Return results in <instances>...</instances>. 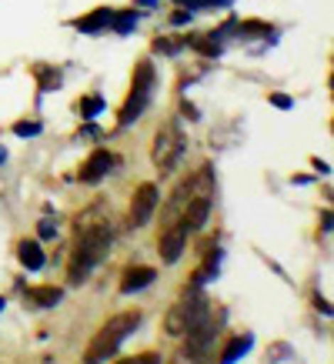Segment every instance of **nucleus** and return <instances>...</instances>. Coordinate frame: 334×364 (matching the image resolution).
Wrapping results in <instances>:
<instances>
[{
	"instance_id": "30",
	"label": "nucleus",
	"mask_w": 334,
	"mask_h": 364,
	"mask_svg": "<svg viewBox=\"0 0 334 364\" xmlns=\"http://www.w3.org/2000/svg\"><path fill=\"white\" fill-rule=\"evenodd\" d=\"M80 137H100V131H97V127H94V124H87V127L80 131Z\"/></svg>"
},
{
	"instance_id": "18",
	"label": "nucleus",
	"mask_w": 334,
	"mask_h": 364,
	"mask_svg": "<svg viewBox=\"0 0 334 364\" xmlns=\"http://www.w3.org/2000/svg\"><path fill=\"white\" fill-rule=\"evenodd\" d=\"M184 37H178V41H174V37H157L154 41V54H167V57H174L178 54V50H184Z\"/></svg>"
},
{
	"instance_id": "11",
	"label": "nucleus",
	"mask_w": 334,
	"mask_h": 364,
	"mask_svg": "<svg viewBox=\"0 0 334 364\" xmlns=\"http://www.w3.org/2000/svg\"><path fill=\"white\" fill-rule=\"evenodd\" d=\"M147 104H151V90H131L127 100H124V107H121V127L137 121V117L147 111Z\"/></svg>"
},
{
	"instance_id": "22",
	"label": "nucleus",
	"mask_w": 334,
	"mask_h": 364,
	"mask_svg": "<svg viewBox=\"0 0 334 364\" xmlns=\"http://www.w3.org/2000/svg\"><path fill=\"white\" fill-rule=\"evenodd\" d=\"M271 31V23L264 21H244V23H237V33H244V37H251V33H267Z\"/></svg>"
},
{
	"instance_id": "19",
	"label": "nucleus",
	"mask_w": 334,
	"mask_h": 364,
	"mask_svg": "<svg viewBox=\"0 0 334 364\" xmlns=\"http://www.w3.org/2000/svg\"><path fill=\"white\" fill-rule=\"evenodd\" d=\"M37 80H41V90H57L60 87V70H54V67H37Z\"/></svg>"
},
{
	"instance_id": "24",
	"label": "nucleus",
	"mask_w": 334,
	"mask_h": 364,
	"mask_svg": "<svg viewBox=\"0 0 334 364\" xmlns=\"http://www.w3.org/2000/svg\"><path fill=\"white\" fill-rule=\"evenodd\" d=\"M37 234H41L44 241H50V237H57V224L50 221V218H44V221H41V228H37Z\"/></svg>"
},
{
	"instance_id": "31",
	"label": "nucleus",
	"mask_w": 334,
	"mask_h": 364,
	"mask_svg": "<svg viewBox=\"0 0 334 364\" xmlns=\"http://www.w3.org/2000/svg\"><path fill=\"white\" fill-rule=\"evenodd\" d=\"M157 0H137V7H154Z\"/></svg>"
},
{
	"instance_id": "21",
	"label": "nucleus",
	"mask_w": 334,
	"mask_h": 364,
	"mask_svg": "<svg viewBox=\"0 0 334 364\" xmlns=\"http://www.w3.org/2000/svg\"><path fill=\"white\" fill-rule=\"evenodd\" d=\"M14 134L17 137H37L41 134V121H17L14 124Z\"/></svg>"
},
{
	"instance_id": "32",
	"label": "nucleus",
	"mask_w": 334,
	"mask_h": 364,
	"mask_svg": "<svg viewBox=\"0 0 334 364\" xmlns=\"http://www.w3.org/2000/svg\"><path fill=\"white\" fill-rule=\"evenodd\" d=\"M4 161H7V151H4V147H0V164H4Z\"/></svg>"
},
{
	"instance_id": "33",
	"label": "nucleus",
	"mask_w": 334,
	"mask_h": 364,
	"mask_svg": "<svg viewBox=\"0 0 334 364\" xmlns=\"http://www.w3.org/2000/svg\"><path fill=\"white\" fill-rule=\"evenodd\" d=\"M4 304H7V301H4V298H0V311H4Z\"/></svg>"
},
{
	"instance_id": "14",
	"label": "nucleus",
	"mask_w": 334,
	"mask_h": 364,
	"mask_svg": "<svg viewBox=\"0 0 334 364\" xmlns=\"http://www.w3.org/2000/svg\"><path fill=\"white\" fill-rule=\"evenodd\" d=\"M251 344H254V338H251V334H234L231 341L224 344V351H221V364H234L237 358H244V354L251 351Z\"/></svg>"
},
{
	"instance_id": "4",
	"label": "nucleus",
	"mask_w": 334,
	"mask_h": 364,
	"mask_svg": "<svg viewBox=\"0 0 334 364\" xmlns=\"http://www.w3.org/2000/svg\"><path fill=\"white\" fill-rule=\"evenodd\" d=\"M188 151V141H184V134H181L178 121H167L154 137V147H151V161L161 174H171L174 167L181 164V157Z\"/></svg>"
},
{
	"instance_id": "10",
	"label": "nucleus",
	"mask_w": 334,
	"mask_h": 364,
	"mask_svg": "<svg viewBox=\"0 0 334 364\" xmlns=\"http://www.w3.org/2000/svg\"><path fill=\"white\" fill-rule=\"evenodd\" d=\"M23 298H27V304H33V308H57V304L64 301V291L54 284H37V287H27Z\"/></svg>"
},
{
	"instance_id": "8",
	"label": "nucleus",
	"mask_w": 334,
	"mask_h": 364,
	"mask_svg": "<svg viewBox=\"0 0 334 364\" xmlns=\"http://www.w3.org/2000/svg\"><path fill=\"white\" fill-rule=\"evenodd\" d=\"M111 167H114V154L111 151H104V147H97L94 154L80 164V184H97V181H104V177L111 174Z\"/></svg>"
},
{
	"instance_id": "12",
	"label": "nucleus",
	"mask_w": 334,
	"mask_h": 364,
	"mask_svg": "<svg viewBox=\"0 0 334 364\" xmlns=\"http://www.w3.org/2000/svg\"><path fill=\"white\" fill-rule=\"evenodd\" d=\"M111 7H97V11H90L84 14V17H77L74 21V27H77L80 33H100V31H107L111 27Z\"/></svg>"
},
{
	"instance_id": "28",
	"label": "nucleus",
	"mask_w": 334,
	"mask_h": 364,
	"mask_svg": "<svg viewBox=\"0 0 334 364\" xmlns=\"http://www.w3.org/2000/svg\"><path fill=\"white\" fill-rule=\"evenodd\" d=\"M190 21V11H178V14H171V23L174 27H181V23H188Z\"/></svg>"
},
{
	"instance_id": "17",
	"label": "nucleus",
	"mask_w": 334,
	"mask_h": 364,
	"mask_svg": "<svg viewBox=\"0 0 334 364\" xmlns=\"http://www.w3.org/2000/svg\"><path fill=\"white\" fill-rule=\"evenodd\" d=\"M137 27V11H121V14H111V31L117 33H127Z\"/></svg>"
},
{
	"instance_id": "2",
	"label": "nucleus",
	"mask_w": 334,
	"mask_h": 364,
	"mask_svg": "<svg viewBox=\"0 0 334 364\" xmlns=\"http://www.w3.org/2000/svg\"><path fill=\"white\" fill-rule=\"evenodd\" d=\"M137 324H141V311H121V314H114V318L90 338L87 351H84V364H104L107 358H114L117 348L131 338Z\"/></svg>"
},
{
	"instance_id": "20",
	"label": "nucleus",
	"mask_w": 334,
	"mask_h": 364,
	"mask_svg": "<svg viewBox=\"0 0 334 364\" xmlns=\"http://www.w3.org/2000/svg\"><path fill=\"white\" fill-rule=\"evenodd\" d=\"M77 111H80V117H87V121H90V117H97V114L104 111V100H100L97 94H90V97H80V100H77Z\"/></svg>"
},
{
	"instance_id": "23",
	"label": "nucleus",
	"mask_w": 334,
	"mask_h": 364,
	"mask_svg": "<svg viewBox=\"0 0 334 364\" xmlns=\"http://www.w3.org/2000/svg\"><path fill=\"white\" fill-rule=\"evenodd\" d=\"M114 364H161V354L144 351V354H134V358H124V361H114Z\"/></svg>"
},
{
	"instance_id": "1",
	"label": "nucleus",
	"mask_w": 334,
	"mask_h": 364,
	"mask_svg": "<svg viewBox=\"0 0 334 364\" xmlns=\"http://www.w3.org/2000/svg\"><path fill=\"white\" fill-rule=\"evenodd\" d=\"M111 251V224L97 221L90 228H80L77 231V244H74V257H70V267H67V281L70 284H84L90 274V267L100 264Z\"/></svg>"
},
{
	"instance_id": "3",
	"label": "nucleus",
	"mask_w": 334,
	"mask_h": 364,
	"mask_svg": "<svg viewBox=\"0 0 334 364\" xmlns=\"http://www.w3.org/2000/svg\"><path fill=\"white\" fill-rule=\"evenodd\" d=\"M208 314H211L208 298H204L200 291H188L184 298H178L171 304V311H167V318H164V331L181 338V334H188L190 328H198Z\"/></svg>"
},
{
	"instance_id": "9",
	"label": "nucleus",
	"mask_w": 334,
	"mask_h": 364,
	"mask_svg": "<svg viewBox=\"0 0 334 364\" xmlns=\"http://www.w3.org/2000/svg\"><path fill=\"white\" fill-rule=\"evenodd\" d=\"M154 277H157L154 267H144V264L127 267V271H124V277H121V291H124V294H137V291H144V287L154 284Z\"/></svg>"
},
{
	"instance_id": "29",
	"label": "nucleus",
	"mask_w": 334,
	"mask_h": 364,
	"mask_svg": "<svg viewBox=\"0 0 334 364\" xmlns=\"http://www.w3.org/2000/svg\"><path fill=\"white\" fill-rule=\"evenodd\" d=\"M314 304H318V311H324V314H331V304H328V301H324L321 294H318V298H314Z\"/></svg>"
},
{
	"instance_id": "15",
	"label": "nucleus",
	"mask_w": 334,
	"mask_h": 364,
	"mask_svg": "<svg viewBox=\"0 0 334 364\" xmlns=\"http://www.w3.org/2000/svg\"><path fill=\"white\" fill-rule=\"evenodd\" d=\"M154 64L151 60H137V67H134V80H131V90H154Z\"/></svg>"
},
{
	"instance_id": "27",
	"label": "nucleus",
	"mask_w": 334,
	"mask_h": 364,
	"mask_svg": "<svg viewBox=\"0 0 334 364\" xmlns=\"http://www.w3.org/2000/svg\"><path fill=\"white\" fill-rule=\"evenodd\" d=\"M181 114H184L188 121H198V117H200V114H198V107H194V104H188V100L181 104Z\"/></svg>"
},
{
	"instance_id": "13",
	"label": "nucleus",
	"mask_w": 334,
	"mask_h": 364,
	"mask_svg": "<svg viewBox=\"0 0 334 364\" xmlns=\"http://www.w3.org/2000/svg\"><path fill=\"white\" fill-rule=\"evenodd\" d=\"M17 257H21V264L27 267V271H41V267L47 264L41 241H21L17 244Z\"/></svg>"
},
{
	"instance_id": "25",
	"label": "nucleus",
	"mask_w": 334,
	"mask_h": 364,
	"mask_svg": "<svg viewBox=\"0 0 334 364\" xmlns=\"http://www.w3.org/2000/svg\"><path fill=\"white\" fill-rule=\"evenodd\" d=\"M271 104H274V107H281V111H291V107H294V100L288 97V94H271Z\"/></svg>"
},
{
	"instance_id": "26",
	"label": "nucleus",
	"mask_w": 334,
	"mask_h": 364,
	"mask_svg": "<svg viewBox=\"0 0 334 364\" xmlns=\"http://www.w3.org/2000/svg\"><path fill=\"white\" fill-rule=\"evenodd\" d=\"M271 361H284V358H281V354H291V344H271Z\"/></svg>"
},
{
	"instance_id": "16",
	"label": "nucleus",
	"mask_w": 334,
	"mask_h": 364,
	"mask_svg": "<svg viewBox=\"0 0 334 364\" xmlns=\"http://www.w3.org/2000/svg\"><path fill=\"white\" fill-rule=\"evenodd\" d=\"M184 44L194 47V50L204 54V57H221V44L214 41L211 33H194V37H184Z\"/></svg>"
},
{
	"instance_id": "6",
	"label": "nucleus",
	"mask_w": 334,
	"mask_h": 364,
	"mask_svg": "<svg viewBox=\"0 0 334 364\" xmlns=\"http://www.w3.org/2000/svg\"><path fill=\"white\" fill-rule=\"evenodd\" d=\"M184 247H188V228L181 221L167 224L164 231H161V237H157V254H161V261H164V264H178Z\"/></svg>"
},
{
	"instance_id": "7",
	"label": "nucleus",
	"mask_w": 334,
	"mask_h": 364,
	"mask_svg": "<svg viewBox=\"0 0 334 364\" xmlns=\"http://www.w3.org/2000/svg\"><path fill=\"white\" fill-rule=\"evenodd\" d=\"M208 218H211V194H194V198L184 204L178 221L188 228V234H198L200 228L208 224Z\"/></svg>"
},
{
	"instance_id": "5",
	"label": "nucleus",
	"mask_w": 334,
	"mask_h": 364,
	"mask_svg": "<svg viewBox=\"0 0 334 364\" xmlns=\"http://www.w3.org/2000/svg\"><path fill=\"white\" fill-rule=\"evenodd\" d=\"M157 204H161V191H157L154 181H144L141 188L134 191V198H131V214H127V224H131L134 231H137V228H144V224L154 218Z\"/></svg>"
}]
</instances>
